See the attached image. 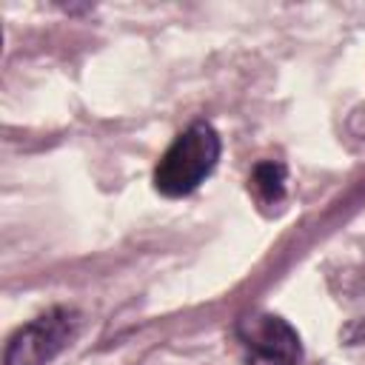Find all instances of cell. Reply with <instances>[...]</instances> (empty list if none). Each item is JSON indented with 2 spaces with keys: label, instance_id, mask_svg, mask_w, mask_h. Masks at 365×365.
<instances>
[{
  "label": "cell",
  "instance_id": "4",
  "mask_svg": "<svg viewBox=\"0 0 365 365\" xmlns=\"http://www.w3.org/2000/svg\"><path fill=\"white\" fill-rule=\"evenodd\" d=\"M285 180H288V168L279 160H262L254 165L248 177V191L262 208H271L285 200Z\"/></svg>",
  "mask_w": 365,
  "mask_h": 365
},
{
  "label": "cell",
  "instance_id": "2",
  "mask_svg": "<svg viewBox=\"0 0 365 365\" xmlns=\"http://www.w3.org/2000/svg\"><path fill=\"white\" fill-rule=\"evenodd\" d=\"M83 325V314L68 305H54L17 328L6 345L3 365H48L63 354Z\"/></svg>",
  "mask_w": 365,
  "mask_h": 365
},
{
  "label": "cell",
  "instance_id": "3",
  "mask_svg": "<svg viewBox=\"0 0 365 365\" xmlns=\"http://www.w3.org/2000/svg\"><path fill=\"white\" fill-rule=\"evenodd\" d=\"M242 351L245 365H299L302 362V342L297 328L265 311L242 314L234 328Z\"/></svg>",
  "mask_w": 365,
  "mask_h": 365
},
{
  "label": "cell",
  "instance_id": "1",
  "mask_svg": "<svg viewBox=\"0 0 365 365\" xmlns=\"http://www.w3.org/2000/svg\"><path fill=\"white\" fill-rule=\"evenodd\" d=\"M220 151L222 143L217 128L205 120L191 123L182 134H177V140L160 157L154 168V188L171 200L191 194L217 168Z\"/></svg>",
  "mask_w": 365,
  "mask_h": 365
}]
</instances>
